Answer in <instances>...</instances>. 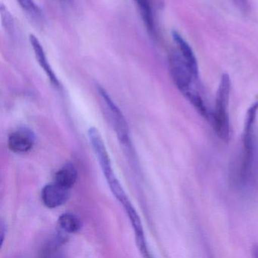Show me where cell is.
<instances>
[{
	"instance_id": "4fadbf2b",
	"label": "cell",
	"mask_w": 258,
	"mask_h": 258,
	"mask_svg": "<svg viewBox=\"0 0 258 258\" xmlns=\"http://www.w3.org/2000/svg\"><path fill=\"white\" fill-rule=\"evenodd\" d=\"M22 8L25 12L32 16H39L40 15V10L39 7L36 5L34 0H18Z\"/></svg>"
},
{
	"instance_id": "277c9868",
	"label": "cell",
	"mask_w": 258,
	"mask_h": 258,
	"mask_svg": "<svg viewBox=\"0 0 258 258\" xmlns=\"http://www.w3.org/2000/svg\"><path fill=\"white\" fill-rule=\"evenodd\" d=\"M230 91V77L228 74H223L216 95L215 108L212 113L211 122L217 137L225 143H228L230 137V123L228 112Z\"/></svg>"
},
{
	"instance_id": "ba28073f",
	"label": "cell",
	"mask_w": 258,
	"mask_h": 258,
	"mask_svg": "<svg viewBox=\"0 0 258 258\" xmlns=\"http://www.w3.org/2000/svg\"><path fill=\"white\" fill-rule=\"evenodd\" d=\"M29 40L34 55H35L36 58H37V61H38L37 62L39 63L41 69L44 71L46 76L48 77L51 83H52L55 87H57V88H59V81H58V78H57L55 72H53L52 66H50L49 61H48L46 52H45L44 49H43V46H42L40 40H39L37 37H35L34 34H30Z\"/></svg>"
},
{
	"instance_id": "8fae6325",
	"label": "cell",
	"mask_w": 258,
	"mask_h": 258,
	"mask_svg": "<svg viewBox=\"0 0 258 258\" xmlns=\"http://www.w3.org/2000/svg\"><path fill=\"white\" fill-rule=\"evenodd\" d=\"M58 226L61 232L74 234L81 230L82 222L78 216L72 213H66L61 214L58 218Z\"/></svg>"
},
{
	"instance_id": "30bf717a",
	"label": "cell",
	"mask_w": 258,
	"mask_h": 258,
	"mask_svg": "<svg viewBox=\"0 0 258 258\" xmlns=\"http://www.w3.org/2000/svg\"><path fill=\"white\" fill-rule=\"evenodd\" d=\"M78 170L72 163L63 166L55 176V182L64 188L71 189L76 183L78 179Z\"/></svg>"
},
{
	"instance_id": "5b68a950",
	"label": "cell",
	"mask_w": 258,
	"mask_h": 258,
	"mask_svg": "<svg viewBox=\"0 0 258 258\" xmlns=\"http://www.w3.org/2000/svg\"><path fill=\"white\" fill-rule=\"evenodd\" d=\"M98 92L100 94L101 97L105 101L106 104L107 108L109 110L110 114L111 115V120H113L114 126H115L116 131L118 134L119 139L123 144H131V140H130L129 134H128L127 123L125 120L124 117L122 114L118 107L114 104L109 95L106 91L102 88V87H98Z\"/></svg>"
},
{
	"instance_id": "8992f818",
	"label": "cell",
	"mask_w": 258,
	"mask_h": 258,
	"mask_svg": "<svg viewBox=\"0 0 258 258\" xmlns=\"http://www.w3.org/2000/svg\"><path fill=\"white\" fill-rule=\"evenodd\" d=\"M35 136L31 130L21 128L10 134L8 146L12 152L16 153H26L34 147Z\"/></svg>"
},
{
	"instance_id": "52a82bcc",
	"label": "cell",
	"mask_w": 258,
	"mask_h": 258,
	"mask_svg": "<svg viewBox=\"0 0 258 258\" xmlns=\"http://www.w3.org/2000/svg\"><path fill=\"white\" fill-rule=\"evenodd\" d=\"M69 190L56 182L45 185L42 189V201L47 208H58L69 200L70 196Z\"/></svg>"
},
{
	"instance_id": "7a4b0ae2",
	"label": "cell",
	"mask_w": 258,
	"mask_h": 258,
	"mask_svg": "<svg viewBox=\"0 0 258 258\" xmlns=\"http://www.w3.org/2000/svg\"><path fill=\"white\" fill-rule=\"evenodd\" d=\"M168 66L172 81L178 90L202 117L211 122L212 113L208 111L201 93L200 77L191 71L179 51L169 55Z\"/></svg>"
},
{
	"instance_id": "9c48e42d",
	"label": "cell",
	"mask_w": 258,
	"mask_h": 258,
	"mask_svg": "<svg viewBox=\"0 0 258 258\" xmlns=\"http://www.w3.org/2000/svg\"><path fill=\"white\" fill-rule=\"evenodd\" d=\"M172 38L176 43L180 55H182L185 62L189 66L193 72L199 76V64H198L197 58L193 52L190 45L187 43L186 40L177 32L173 31L172 32Z\"/></svg>"
},
{
	"instance_id": "6da1fadb",
	"label": "cell",
	"mask_w": 258,
	"mask_h": 258,
	"mask_svg": "<svg viewBox=\"0 0 258 258\" xmlns=\"http://www.w3.org/2000/svg\"><path fill=\"white\" fill-rule=\"evenodd\" d=\"M88 136L92 147H93L96 158L100 164L102 173L106 179L107 183L116 199L123 205L130 220H131V224H132L134 232H135L137 246L143 256H149V250H148V246L146 244L141 220L113 170L111 159H110L102 137L99 134V131L95 127H92L89 130Z\"/></svg>"
},
{
	"instance_id": "5bb4252c",
	"label": "cell",
	"mask_w": 258,
	"mask_h": 258,
	"mask_svg": "<svg viewBox=\"0 0 258 258\" xmlns=\"http://www.w3.org/2000/svg\"><path fill=\"white\" fill-rule=\"evenodd\" d=\"M231 1L243 13H247L250 10L248 0H231Z\"/></svg>"
},
{
	"instance_id": "7c38bea8",
	"label": "cell",
	"mask_w": 258,
	"mask_h": 258,
	"mask_svg": "<svg viewBox=\"0 0 258 258\" xmlns=\"http://www.w3.org/2000/svg\"><path fill=\"white\" fill-rule=\"evenodd\" d=\"M134 1L140 10V14L148 31L152 35H155L156 31H155V20H154L153 12H152L150 0H134Z\"/></svg>"
},
{
	"instance_id": "2e32d148",
	"label": "cell",
	"mask_w": 258,
	"mask_h": 258,
	"mask_svg": "<svg viewBox=\"0 0 258 258\" xmlns=\"http://www.w3.org/2000/svg\"><path fill=\"white\" fill-rule=\"evenodd\" d=\"M252 256L253 257H258V245L255 244L252 247Z\"/></svg>"
},
{
	"instance_id": "9a60e30c",
	"label": "cell",
	"mask_w": 258,
	"mask_h": 258,
	"mask_svg": "<svg viewBox=\"0 0 258 258\" xmlns=\"http://www.w3.org/2000/svg\"><path fill=\"white\" fill-rule=\"evenodd\" d=\"M1 230H0V234H1V245H3V243H4V235H5L6 231L5 228L6 226L4 223H1Z\"/></svg>"
},
{
	"instance_id": "3957f363",
	"label": "cell",
	"mask_w": 258,
	"mask_h": 258,
	"mask_svg": "<svg viewBox=\"0 0 258 258\" xmlns=\"http://www.w3.org/2000/svg\"><path fill=\"white\" fill-rule=\"evenodd\" d=\"M258 111V101L250 105L246 114L243 131L240 164L235 167L233 180L238 186H244L250 179L253 161V130Z\"/></svg>"
}]
</instances>
